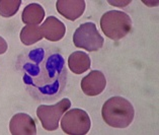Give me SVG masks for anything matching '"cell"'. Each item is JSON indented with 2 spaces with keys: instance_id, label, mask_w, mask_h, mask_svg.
I'll return each mask as SVG.
<instances>
[{
  "instance_id": "obj_1",
  "label": "cell",
  "mask_w": 159,
  "mask_h": 135,
  "mask_svg": "<svg viewBox=\"0 0 159 135\" xmlns=\"http://www.w3.org/2000/svg\"><path fill=\"white\" fill-rule=\"evenodd\" d=\"M16 69L25 90L37 102L60 98L68 81L65 59L54 47L40 46L22 53L17 58Z\"/></svg>"
},
{
  "instance_id": "obj_2",
  "label": "cell",
  "mask_w": 159,
  "mask_h": 135,
  "mask_svg": "<svg viewBox=\"0 0 159 135\" xmlns=\"http://www.w3.org/2000/svg\"><path fill=\"white\" fill-rule=\"evenodd\" d=\"M103 121L114 128H127L134 120L133 105L123 96H112L103 104L102 109Z\"/></svg>"
},
{
  "instance_id": "obj_3",
  "label": "cell",
  "mask_w": 159,
  "mask_h": 135,
  "mask_svg": "<svg viewBox=\"0 0 159 135\" xmlns=\"http://www.w3.org/2000/svg\"><path fill=\"white\" fill-rule=\"evenodd\" d=\"M100 28L107 38L119 41L131 32L132 19L124 11L110 10L100 18Z\"/></svg>"
},
{
  "instance_id": "obj_4",
  "label": "cell",
  "mask_w": 159,
  "mask_h": 135,
  "mask_svg": "<svg viewBox=\"0 0 159 135\" xmlns=\"http://www.w3.org/2000/svg\"><path fill=\"white\" fill-rule=\"evenodd\" d=\"M73 43L77 48L85 49L88 52H94L102 47L104 40L102 35L98 33L95 24L84 22L74 32Z\"/></svg>"
},
{
  "instance_id": "obj_5",
  "label": "cell",
  "mask_w": 159,
  "mask_h": 135,
  "mask_svg": "<svg viewBox=\"0 0 159 135\" xmlns=\"http://www.w3.org/2000/svg\"><path fill=\"white\" fill-rule=\"evenodd\" d=\"M71 102L69 99H63L55 105H41L37 109V116L41 121L43 128L47 131H55L62 116L66 111L70 109Z\"/></svg>"
},
{
  "instance_id": "obj_6",
  "label": "cell",
  "mask_w": 159,
  "mask_h": 135,
  "mask_svg": "<svg viewBox=\"0 0 159 135\" xmlns=\"http://www.w3.org/2000/svg\"><path fill=\"white\" fill-rule=\"evenodd\" d=\"M61 128L66 134L84 135L88 133L91 127L90 117L81 109L66 111L61 117Z\"/></svg>"
},
{
  "instance_id": "obj_7",
  "label": "cell",
  "mask_w": 159,
  "mask_h": 135,
  "mask_svg": "<svg viewBox=\"0 0 159 135\" xmlns=\"http://www.w3.org/2000/svg\"><path fill=\"white\" fill-rule=\"evenodd\" d=\"M107 86V78L102 71L93 70L81 80V90L86 95L95 96L100 95Z\"/></svg>"
},
{
  "instance_id": "obj_8",
  "label": "cell",
  "mask_w": 159,
  "mask_h": 135,
  "mask_svg": "<svg viewBox=\"0 0 159 135\" xmlns=\"http://www.w3.org/2000/svg\"><path fill=\"white\" fill-rule=\"evenodd\" d=\"M9 130L12 135H34L37 134L36 122L29 114L17 113L9 122Z\"/></svg>"
},
{
  "instance_id": "obj_9",
  "label": "cell",
  "mask_w": 159,
  "mask_h": 135,
  "mask_svg": "<svg viewBox=\"0 0 159 135\" xmlns=\"http://www.w3.org/2000/svg\"><path fill=\"white\" fill-rule=\"evenodd\" d=\"M84 0H58L56 8L61 15L69 21H74L83 14L85 10Z\"/></svg>"
},
{
  "instance_id": "obj_10",
  "label": "cell",
  "mask_w": 159,
  "mask_h": 135,
  "mask_svg": "<svg viewBox=\"0 0 159 135\" xmlns=\"http://www.w3.org/2000/svg\"><path fill=\"white\" fill-rule=\"evenodd\" d=\"M43 37L51 42H58L64 38L66 26L60 19L55 16H49L40 26Z\"/></svg>"
},
{
  "instance_id": "obj_11",
  "label": "cell",
  "mask_w": 159,
  "mask_h": 135,
  "mask_svg": "<svg viewBox=\"0 0 159 135\" xmlns=\"http://www.w3.org/2000/svg\"><path fill=\"white\" fill-rule=\"evenodd\" d=\"M91 66V59L87 53L75 51L68 57V67L75 74H82Z\"/></svg>"
},
{
  "instance_id": "obj_12",
  "label": "cell",
  "mask_w": 159,
  "mask_h": 135,
  "mask_svg": "<svg viewBox=\"0 0 159 135\" xmlns=\"http://www.w3.org/2000/svg\"><path fill=\"white\" fill-rule=\"evenodd\" d=\"M45 17V9L38 3H30L25 7L21 14V19L25 25L38 26Z\"/></svg>"
},
{
  "instance_id": "obj_13",
  "label": "cell",
  "mask_w": 159,
  "mask_h": 135,
  "mask_svg": "<svg viewBox=\"0 0 159 135\" xmlns=\"http://www.w3.org/2000/svg\"><path fill=\"white\" fill-rule=\"evenodd\" d=\"M19 37H20L21 43L25 46L36 44L37 42L41 41L44 38L40 26L34 25H26L25 28H22Z\"/></svg>"
},
{
  "instance_id": "obj_14",
  "label": "cell",
  "mask_w": 159,
  "mask_h": 135,
  "mask_svg": "<svg viewBox=\"0 0 159 135\" xmlns=\"http://www.w3.org/2000/svg\"><path fill=\"white\" fill-rule=\"evenodd\" d=\"M20 5V0H0V15L3 17L13 16Z\"/></svg>"
},
{
  "instance_id": "obj_15",
  "label": "cell",
  "mask_w": 159,
  "mask_h": 135,
  "mask_svg": "<svg viewBox=\"0 0 159 135\" xmlns=\"http://www.w3.org/2000/svg\"><path fill=\"white\" fill-rule=\"evenodd\" d=\"M7 48H8V46H7L6 41L2 37H0V55L4 54L7 51Z\"/></svg>"
}]
</instances>
